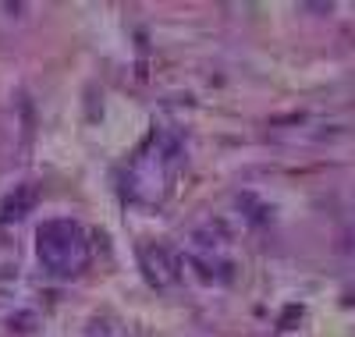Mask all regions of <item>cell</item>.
<instances>
[{"mask_svg":"<svg viewBox=\"0 0 355 337\" xmlns=\"http://www.w3.org/2000/svg\"><path fill=\"white\" fill-rule=\"evenodd\" d=\"M36 252H40V263L53 273V277H75V273H82L85 263H89V238L78 227V221L57 217V221H46L40 227Z\"/></svg>","mask_w":355,"mask_h":337,"instance_id":"cell-1","label":"cell"},{"mask_svg":"<svg viewBox=\"0 0 355 337\" xmlns=\"http://www.w3.org/2000/svg\"><path fill=\"white\" fill-rule=\"evenodd\" d=\"M142 270H146V277H150L157 288H171L178 281V259L174 252L167 249V245H142Z\"/></svg>","mask_w":355,"mask_h":337,"instance_id":"cell-2","label":"cell"},{"mask_svg":"<svg viewBox=\"0 0 355 337\" xmlns=\"http://www.w3.org/2000/svg\"><path fill=\"white\" fill-rule=\"evenodd\" d=\"M89 337H128L121 327H114L110 320H93L89 323Z\"/></svg>","mask_w":355,"mask_h":337,"instance_id":"cell-5","label":"cell"},{"mask_svg":"<svg viewBox=\"0 0 355 337\" xmlns=\"http://www.w3.org/2000/svg\"><path fill=\"white\" fill-rule=\"evenodd\" d=\"M33 209H36V189L21 185V189H15L11 196H4V202H0V221H4V224H18V221H25Z\"/></svg>","mask_w":355,"mask_h":337,"instance_id":"cell-3","label":"cell"},{"mask_svg":"<svg viewBox=\"0 0 355 337\" xmlns=\"http://www.w3.org/2000/svg\"><path fill=\"white\" fill-rule=\"evenodd\" d=\"M8 327H11L18 337L33 334V330H36V313H25V309H21V313H15V316L8 320Z\"/></svg>","mask_w":355,"mask_h":337,"instance_id":"cell-4","label":"cell"}]
</instances>
